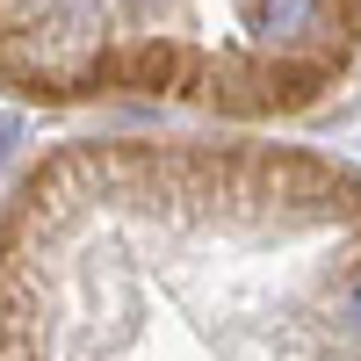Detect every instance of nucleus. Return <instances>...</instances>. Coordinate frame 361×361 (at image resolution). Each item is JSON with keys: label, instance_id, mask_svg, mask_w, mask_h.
Returning a JSON list of instances; mask_svg holds the SVG:
<instances>
[{"label": "nucleus", "instance_id": "1", "mask_svg": "<svg viewBox=\"0 0 361 361\" xmlns=\"http://www.w3.org/2000/svg\"><path fill=\"white\" fill-rule=\"evenodd\" d=\"M354 217L282 145H58L0 202V361H361Z\"/></svg>", "mask_w": 361, "mask_h": 361}]
</instances>
